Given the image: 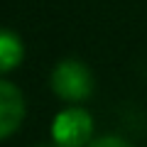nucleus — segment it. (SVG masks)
<instances>
[{"instance_id":"nucleus-1","label":"nucleus","mask_w":147,"mask_h":147,"mask_svg":"<svg viewBox=\"0 0 147 147\" xmlns=\"http://www.w3.org/2000/svg\"><path fill=\"white\" fill-rule=\"evenodd\" d=\"M49 86L61 100L81 103L93 93V71L79 59H61L49 76Z\"/></svg>"},{"instance_id":"nucleus-2","label":"nucleus","mask_w":147,"mask_h":147,"mask_svg":"<svg viewBox=\"0 0 147 147\" xmlns=\"http://www.w3.org/2000/svg\"><path fill=\"white\" fill-rule=\"evenodd\" d=\"M52 137L59 147H86L93 140V118L86 108L69 105L57 113L52 123Z\"/></svg>"},{"instance_id":"nucleus-3","label":"nucleus","mask_w":147,"mask_h":147,"mask_svg":"<svg viewBox=\"0 0 147 147\" xmlns=\"http://www.w3.org/2000/svg\"><path fill=\"white\" fill-rule=\"evenodd\" d=\"M25 120V96L15 84L0 79V140L17 132Z\"/></svg>"},{"instance_id":"nucleus-4","label":"nucleus","mask_w":147,"mask_h":147,"mask_svg":"<svg viewBox=\"0 0 147 147\" xmlns=\"http://www.w3.org/2000/svg\"><path fill=\"white\" fill-rule=\"evenodd\" d=\"M22 59H25V44H22L20 34L0 27V74L17 69Z\"/></svg>"},{"instance_id":"nucleus-5","label":"nucleus","mask_w":147,"mask_h":147,"mask_svg":"<svg viewBox=\"0 0 147 147\" xmlns=\"http://www.w3.org/2000/svg\"><path fill=\"white\" fill-rule=\"evenodd\" d=\"M86 147H132V145L127 140H123V137H118V135H103V137L91 140Z\"/></svg>"},{"instance_id":"nucleus-6","label":"nucleus","mask_w":147,"mask_h":147,"mask_svg":"<svg viewBox=\"0 0 147 147\" xmlns=\"http://www.w3.org/2000/svg\"><path fill=\"white\" fill-rule=\"evenodd\" d=\"M57 147H59V145H57Z\"/></svg>"}]
</instances>
